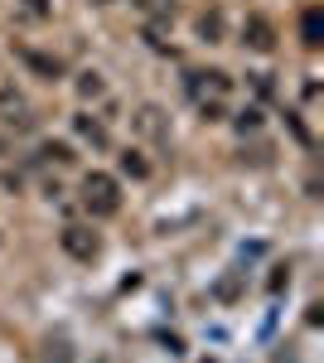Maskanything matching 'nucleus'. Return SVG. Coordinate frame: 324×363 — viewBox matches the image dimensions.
Here are the masks:
<instances>
[{
  "label": "nucleus",
  "instance_id": "nucleus-1",
  "mask_svg": "<svg viewBox=\"0 0 324 363\" xmlns=\"http://www.w3.org/2000/svg\"><path fill=\"white\" fill-rule=\"evenodd\" d=\"M82 208H87L92 218H111V213H121V189H116V179L102 174V169H92V174L82 179Z\"/></svg>",
  "mask_w": 324,
  "mask_h": 363
},
{
  "label": "nucleus",
  "instance_id": "nucleus-2",
  "mask_svg": "<svg viewBox=\"0 0 324 363\" xmlns=\"http://www.w3.org/2000/svg\"><path fill=\"white\" fill-rule=\"evenodd\" d=\"M58 242H63L68 257H78V262H92V257L102 252V242H97V233H92V228H63V238H58Z\"/></svg>",
  "mask_w": 324,
  "mask_h": 363
},
{
  "label": "nucleus",
  "instance_id": "nucleus-3",
  "mask_svg": "<svg viewBox=\"0 0 324 363\" xmlns=\"http://www.w3.org/2000/svg\"><path fill=\"white\" fill-rule=\"evenodd\" d=\"M242 44L257 49V54H271V49H276V25L262 20V15H252V20L242 25Z\"/></svg>",
  "mask_w": 324,
  "mask_h": 363
},
{
  "label": "nucleus",
  "instance_id": "nucleus-4",
  "mask_svg": "<svg viewBox=\"0 0 324 363\" xmlns=\"http://www.w3.org/2000/svg\"><path fill=\"white\" fill-rule=\"evenodd\" d=\"M300 39H305L310 49H320V44H324V10H320V5H310V10L300 15Z\"/></svg>",
  "mask_w": 324,
  "mask_h": 363
},
{
  "label": "nucleus",
  "instance_id": "nucleus-5",
  "mask_svg": "<svg viewBox=\"0 0 324 363\" xmlns=\"http://www.w3.org/2000/svg\"><path fill=\"white\" fill-rule=\"evenodd\" d=\"M194 92H203V87H208V92H228V73H194Z\"/></svg>",
  "mask_w": 324,
  "mask_h": 363
},
{
  "label": "nucleus",
  "instance_id": "nucleus-6",
  "mask_svg": "<svg viewBox=\"0 0 324 363\" xmlns=\"http://www.w3.org/2000/svg\"><path fill=\"white\" fill-rule=\"evenodd\" d=\"M78 131L92 140V145H107V126H102V121H92V116H78Z\"/></svg>",
  "mask_w": 324,
  "mask_h": 363
},
{
  "label": "nucleus",
  "instance_id": "nucleus-7",
  "mask_svg": "<svg viewBox=\"0 0 324 363\" xmlns=\"http://www.w3.org/2000/svg\"><path fill=\"white\" fill-rule=\"evenodd\" d=\"M199 34H203V39H208V44H218V39H223V15H203V20H199Z\"/></svg>",
  "mask_w": 324,
  "mask_h": 363
},
{
  "label": "nucleus",
  "instance_id": "nucleus-8",
  "mask_svg": "<svg viewBox=\"0 0 324 363\" xmlns=\"http://www.w3.org/2000/svg\"><path fill=\"white\" fill-rule=\"evenodd\" d=\"M39 155H44V160H54V165H73V150H68L63 140H49V145H44Z\"/></svg>",
  "mask_w": 324,
  "mask_h": 363
},
{
  "label": "nucleus",
  "instance_id": "nucleus-9",
  "mask_svg": "<svg viewBox=\"0 0 324 363\" xmlns=\"http://www.w3.org/2000/svg\"><path fill=\"white\" fill-rule=\"evenodd\" d=\"M25 58H29V68H39L44 78H58V73H63V63H58V58H44V54H25Z\"/></svg>",
  "mask_w": 324,
  "mask_h": 363
},
{
  "label": "nucleus",
  "instance_id": "nucleus-10",
  "mask_svg": "<svg viewBox=\"0 0 324 363\" xmlns=\"http://www.w3.org/2000/svg\"><path fill=\"white\" fill-rule=\"evenodd\" d=\"M121 169H126L131 179H145V174H150V165H145V160H140L135 150H126V155H121Z\"/></svg>",
  "mask_w": 324,
  "mask_h": 363
},
{
  "label": "nucleus",
  "instance_id": "nucleus-11",
  "mask_svg": "<svg viewBox=\"0 0 324 363\" xmlns=\"http://www.w3.org/2000/svg\"><path fill=\"white\" fill-rule=\"evenodd\" d=\"M78 92H82V97H102V78H97V73H82Z\"/></svg>",
  "mask_w": 324,
  "mask_h": 363
},
{
  "label": "nucleus",
  "instance_id": "nucleus-12",
  "mask_svg": "<svg viewBox=\"0 0 324 363\" xmlns=\"http://www.w3.org/2000/svg\"><path fill=\"white\" fill-rule=\"evenodd\" d=\"M238 126H242V131H257V126H262V112H252V107H247V112L238 116Z\"/></svg>",
  "mask_w": 324,
  "mask_h": 363
},
{
  "label": "nucleus",
  "instance_id": "nucleus-13",
  "mask_svg": "<svg viewBox=\"0 0 324 363\" xmlns=\"http://www.w3.org/2000/svg\"><path fill=\"white\" fill-rule=\"evenodd\" d=\"M25 5H29V10H44V5H49V0H25Z\"/></svg>",
  "mask_w": 324,
  "mask_h": 363
},
{
  "label": "nucleus",
  "instance_id": "nucleus-14",
  "mask_svg": "<svg viewBox=\"0 0 324 363\" xmlns=\"http://www.w3.org/2000/svg\"><path fill=\"white\" fill-rule=\"evenodd\" d=\"M0 155H5V136H0Z\"/></svg>",
  "mask_w": 324,
  "mask_h": 363
},
{
  "label": "nucleus",
  "instance_id": "nucleus-15",
  "mask_svg": "<svg viewBox=\"0 0 324 363\" xmlns=\"http://www.w3.org/2000/svg\"><path fill=\"white\" fill-rule=\"evenodd\" d=\"M97 5H107V0H97Z\"/></svg>",
  "mask_w": 324,
  "mask_h": 363
}]
</instances>
